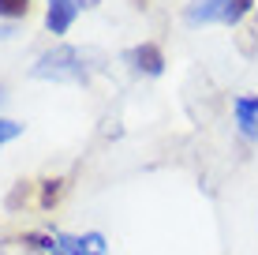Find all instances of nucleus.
I'll return each instance as SVG.
<instances>
[{"instance_id":"f257e3e1","label":"nucleus","mask_w":258,"mask_h":255,"mask_svg":"<svg viewBox=\"0 0 258 255\" xmlns=\"http://www.w3.org/2000/svg\"><path fill=\"white\" fill-rule=\"evenodd\" d=\"M34 79H56V83H86L90 68H83V53L71 45H56L49 53H41L38 64L30 68Z\"/></svg>"},{"instance_id":"f03ea898","label":"nucleus","mask_w":258,"mask_h":255,"mask_svg":"<svg viewBox=\"0 0 258 255\" xmlns=\"http://www.w3.org/2000/svg\"><path fill=\"white\" fill-rule=\"evenodd\" d=\"M254 0H191L183 8V23L187 26H206V23H221V26H236L243 15H251Z\"/></svg>"},{"instance_id":"7ed1b4c3","label":"nucleus","mask_w":258,"mask_h":255,"mask_svg":"<svg viewBox=\"0 0 258 255\" xmlns=\"http://www.w3.org/2000/svg\"><path fill=\"white\" fill-rule=\"evenodd\" d=\"M49 255H105V236L101 233H83V236L52 233Z\"/></svg>"},{"instance_id":"20e7f679","label":"nucleus","mask_w":258,"mask_h":255,"mask_svg":"<svg viewBox=\"0 0 258 255\" xmlns=\"http://www.w3.org/2000/svg\"><path fill=\"white\" fill-rule=\"evenodd\" d=\"M123 60H127L139 75H161L165 72V53H161V45H154V41H142V45L127 49Z\"/></svg>"},{"instance_id":"39448f33","label":"nucleus","mask_w":258,"mask_h":255,"mask_svg":"<svg viewBox=\"0 0 258 255\" xmlns=\"http://www.w3.org/2000/svg\"><path fill=\"white\" fill-rule=\"evenodd\" d=\"M83 0H49V12H45V26L52 34H68V26L79 19L83 12Z\"/></svg>"},{"instance_id":"423d86ee","label":"nucleus","mask_w":258,"mask_h":255,"mask_svg":"<svg viewBox=\"0 0 258 255\" xmlns=\"http://www.w3.org/2000/svg\"><path fill=\"white\" fill-rule=\"evenodd\" d=\"M232 113H236L239 135L243 139H258V94H239V98L232 101Z\"/></svg>"},{"instance_id":"0eeeda50","label":"nucleus","mask_w":258,"mask_h":255,"mask_svg":"<svg viewBox=\"0 0 258 255\" xmlns=\"http://www.w3.org/2000/svg\"><path fill=\"white\" fill-rule=\"evenodd\" d=\"M60 195H64V180H60V177H52V180L41 184V207H45V210L56 207V203H60Z\"/></svg>"},{"instance_id":"6e6552de","label":"nucleus","mask_w":258,"mask_h":255,"mask_svg":"<svg viewBox=\"0 0 258 255\" xmlns=\"http://www.w3.org/2000/svg\"><path fill=\"white\" fill-rule=\"evenodd\" d=\"M30 12V0H0V15L4 19H23Z\"/></svg>"},{"instance_id":"1a4fd4ad","label":"nucleus","mask_w":258,"mask_h":255,"mask_svg":"<svg viewBox=\"0 0 258 255\" xmlns=\"http://www.w3.org/2000/svg\"><path fill=\"white\" fill-rule=\"evenodd\" d=\"M19 135H23V124H19V120L0 117V146H4V143H12V139H19Z\"/></svg>"},{"instance_id":"9d476101","label":"nucleus","mask_w":258,"mask_h":255,"mask_svg":"<svg viewBox=\"0 0 258 255\" xmlns=\"http://www.w3.org/2000/svg\"><path fill=\"white\" fill-rule=\"evenodd\" d=\"M135 8H146V0H135Z\"/></svg>"},{"instance_id":"9b49d317","label":"nucleus","mask_w":258,"mask_h":255,"mask_svg":"<svg viewBox=\"0 0 258 255\" xmlns=\"http://www.w3.org/2000/svg\"><path fill=\"white\" fill-rule=\"evenodd\" d=\"M86 4H94V0H86Z\"/></svg>"}]
</instances>
